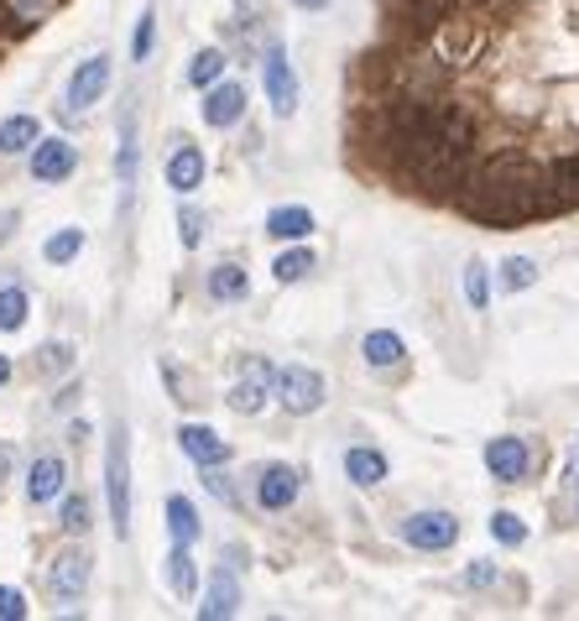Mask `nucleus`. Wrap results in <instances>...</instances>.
I'll return each mask as SVG.
<instances>
[{
	"label": "nucleus",
	"mask_w": 579,
	"mask_h": 621,
	"mask_svg": "<svg viewBox=\"0 0 579 621\" xmlns=\"http://www.w3.org/2000/svg\"><path fill=\"white\" fill-rule=\"evenodd\" d=\"M272 386H277V371H272V366H266V361H245V377L230 386V397H225V402L236 407L240 418H251V413L266 407V392H272Z\"/></svg>",
	"instance_id": "nucleus-5"
},
{
	"label": "nucleus",
	"mask_w": 579,
	"mask_h": 621,
	"mask_svg": "<svg viewBox=\"0 0 579 621\" xmlns=\"http://www.w3.org/2000/svg\"><path fill=\"white\" fill-rule=\"evenodd\" d=\"M178 444H183V455H188L194 465H204V470H209V465H225V460H230V444H225L215 428H204V423H183V428H178Z\"/></svg>",
	"instance_id": "nucleus-13"
},
{
	"label": "nucleus",
	"mask_w": 579,
	"mask_h": 621,
	"mask_svg": "<svg viewBox=\"0 0 579 621\" xmlns=\"http://www.w3.org/2000/svg\"><path fill=\"white\" fill-rule=\"evenodd\" d=\"M178 241H183V251H194V246L204 241V215L199 209H188V204L178 209Z\"/></svg>",
	"instance_id": "nucleus-33"
},
{
	"label": "nucleus",
	"mask_w": 579,
	"mask_h": 621,
	"mask_svg": "<svg viewBox=\"0 0 579 621\" xmlns=\"http://www.w3.org/2000/svg\"><path fill=\"white\" fill-rule=\"evenodd\" d=\"M58 11V0H6V17H11V26L17 32H32V26H42V21Z\"/></svg>",
	"instance_id": "nucleus-22"
},
{
	"label": "nucleus",
	"mask_w": 579,
	"mask_h": 621,
	"mask_svg": "<svg viewBox=\"0 0 579 621\" xmlns=\"http://www.w3.org/2000/svg\"><path fill=\"white\" fill-rule=\"evenodd\" d=\"M272 392H277V402L293 413V418H308V413H319L324 407V377L319 371H308V366H282Z\"/></svg>",
	"instance_id": "nucleus-2"
},
{
	"label": "nucleus",
	"mask_w": 579,
	"mask_h": 621,
	"mask_svg": "<svg viewBox=\"0 0 579 621\" xmlns=\"http://www.w3.org/2000/svg\"><path fill=\"white\" fill-rule=\"evenodd\" d=\"M152 42H157V11L146 6V11H141V21H136V37H131V58L146 63V58H152Z\"/></svg>",
	"instance_id": "nucleus-31"
},
{
	"label": "nucleus",
	"mask_w": 579,
	"mask_h": 621,
	"mask_svg": "<svg viewBox=\"0 0 579 621\" xmlns=\"http://www.w3.org/2000/svg\"><path fill=\"white\" fill-rule=\"evenodd\" d=\"M225 79V53L220 47H204V53H194V63H188V84L194 89H209V84Z\"/></svg>",
	"instance_id": "nucleus-25"
},
{
	"label": "nucleus",
	"mask_w": 579,
	"mask_h": 621,
	"mask_svg": "<svg viewBox=\"0 0 579 621\" xmlns=\"http://www.w3.org/2000/svg\"><path fill=\"white\" fill-rule=\"evenodd\" d=\"M240 611V585L230 569H215V580H209V590H204V606L199 617L204 621H220V617H236Z\"/></svg>",
	"instance_id": "nucleus-14"
},
{
	"label": "nucleus",
	"mask_w": 579,
	"mask_h": 621,
	"mask_svg": "<svg viewBox=\"0 0 579 621\" xmlns=\"http://www.w3.org/2000/svg\"><path fill=\"white\" fill-rule=\"evenodd\" d=\"M308 230H314V215L303 204H282L266 215V236H277V241H303Z\"/></svg>",
	"instance_id": "nucleus-17"
},
{
	"label": "nucleus",
	"mask_w": 579,
	"mask_h": 621,
	"mask_svg": "<svg viewBox=\"0 0 579 621\" xmlns=\"http://www.w3.org/2000/svg\"><path fill=\"white\" fill-rule=\"evenodd\" d=\"M79 251H84V230H58V236H47V246H42V257L53 261V266L74 261Z\"/></svg>",
	"instance_id": "nucleus-29"
},
{
	"label": "nucleus",
	"mask_w": 579,
	"mask_h": 621,
	"mask_svg": "<svg viewBox=\"0 0 579 621\" xmlns=\"http://www.w3.org/2000/svg\"><path fill=\"white\" fill-rule=\"evenodd\" d=\"M293 6H298V11H324L329 0H293Z\"/></svg>",
	"instance_id": "nucleus-40"
},
{
	"label": "nucleus",
	"mask_w": 579,
	"mask_h": 621,
	"mask_svg": "<svg viewBox=\"0 0 579 621\" xmlns=\"http://www.w3.org/2000/svg\"><path fill=\"white\" fill-rule=\"evenodd\" d=\"M465 303H470V308H485V303H491V266H485V261H470V266H465Z\"/></svg>",
	"instance_id": "nucleus-26"
},
{
	"label": "nucleus",
	"mask_w": 579,
	"mask_h": 621,
	"mask_svg": "<svg viewBox=\"0 0 579 621\" xmlns=\"http://www.w3.org/2000/svg\"><path fill=\"white\" fill-rule=\"evenodd\" d=\"M272 272H277V282H303L308 272H314V251H308V246H298V251H282V257L272 261Z\"/></svg>",
	"instance_id": "nucleus-28"
},
{
	"label": "nucleus",
	"mask_w": 579,
	"mask_h": 621,
	"mask_svg": "<svg viewBox=\"0 0 579 621\" xmlns=\"http://www.w3.org/2000/svg\"><path fill=\"white\" fill-rule=\"evenodd\" d=\"M167 585H173V596H194L199 590V564L188 554V543H173V554H167Z\"/></svg>",
	"instance_id": "nucleus-18"
},
{
	"label": "nucleus",
	"mask_w": 579,
	"mask_h": 621,
	"mask_svg": "<svg viewBox=\"0 0 579 621\" xmlns=\"http://www.w3.org/2000/svg\"><path fill=\"white\" fill-rule=\"evenodd\" d=\"M116 167H120L125 194H131V183H136V116H131V110L120 116V157H116Z\"/></svg>",
	"instance_id": "nucleus-24"
},
{
	"label": "nucleus",
	"mask_w": 579,
	"mask_h": 621,
	"mask_svg": "<svg viewBox=\"0 0 579 621\" xmlns=\"http://www.w3.org/2000/svg\"><path fill=\"white\" fill-rule=\"evenodd\" d=\"M6 476H11V449L0 444V481H6Z\"/></svg>",
	"instance_id": "nucleus-39"
},
{
	"label": "nucleus",
	"mask_w": 579,
	"mask_h": 621,
	"mask_svg": "<svg viewBox=\"0 0 579 621\" xmlns=\"http://www.w3.org/2000/svg\"><path fill=\"white\" fill-rule=\"evenodd\" d=\"M199 183H204V152H199V146H188V141H178V152L167 157V188L194 194Z\"/></svg>",
	"instance_id": "nucleus-15"
},
{
	"label": "nucleus",
	"mask_w": 579,
	"mask_h": 621,
	"mask_svg": "<svg viewBox=\"0 0 579 621\" xmlns=\"http://www.w3.org/2000/svg\"><path fill=\"white\" fill-rule=\"evenodd\" d=\"M491 538L506 543V548H517V543H527V527H522L517 512H496V518H491Z\"/></svg>",
	"instance_id": "nucleus-32"
},
{
	"label": "nucleus",
	"mask_w": 579,
	"mask_h": 621,
	"mask_svg": "<svg viewBox=\"0 0 579 621\" xmlns=\"http://www.w3.org/2000/svg\"><path fill=\"white\" fill-rule=\"evenodd\" d=\"M26 617V596L11 590V585H0V621H21Z\"/></svg>",
	"instance_id": "nucleus-36"
},
{
	"label": "nucleus",
	"mask_w": 579,
	"mask_h": 621,
	"mask_svg": "<svg viewBox=\"0 0 579 621\" xmlns=\"http://www.w3.org/2000/svg\"><path fill=\"white\" fill-rule=\"evenodd\" d=\"M245 116V84H209V95H204V121L225 131V126H236Z\"/></svg>",
	"instance_id": "nucleus-12"
},
{
	"label": "nucleus",
	"mask_w": 579,
	"mask_h": 621,
	"mask_svg": "<svg viewBox=\"0 0 579 621\" xmlns=\"http://www.w3.org/2000/svg\"><path fill=\"white\" fill-rule=\"evenodd\" d=\"M68 366H74V350H68V345H42L37 350V371H68Z\"/></svg>",
	"instance_id": "nucleus-34"
},
{
	"label": "nucleus",
	"mask_w": 579,
	"mask_h": 621,
	"mask_svg": "<svg viewBox=\"0 0 579 621\" xmlns=\"http://www.w3.org/2000/svg\"><path fill=\"white\" fill-rule=\"evenodd\" d=\"M527 465H533V449H527V439H512V434H501V439L485 444V470H491L496 481L517 486L522 476H527Z\"/></svg>",
	"instance_id": "nucleus-7"
},
{
	"label": "nucleus",
	"mask_w": 579,
	"mask_h": 621,
	"mask_svg": "<svg viewBox=\"0 0 579 621\" xmlns=\"http://www.w3.org/2000/svg\"><path fill=\"white\" fill-rule=\"evenodd\" d=\"M32 146H37V121L32 116H11V121L0 126V152L17 157V152H32Z\"/></svg>",
	"instance_id": "nucleus-23"
},
{
	"label": "nucleus",
	"mask_w": 579,
	"mask_h": 621,
	"mask_svg": "<svg viewBox=\"0 0 579 621\" xmlns=\"http://www.w3.org/2000/svg\"><path fill=\"white\" fill-rule=\"evenodd\" d=\"M245 293H251V277H245V266H236V261H220V266L209 272V298L240 303Z\"/></svg>",
	"instance_id": "nucleus-19"
},
{
	"label": "nucleus",
	"mask_w": 579,
	"mask_h": 621,
	"mask_svg": "<svg viewBox=\"0 0 579 621\" xmlns=\"http://www.w3.org/2000/svg\"><path fill=\"white\" fill-rule=\"evenodd\" d=\"M6 381H11V361H6V356H0V386H6Z\"/></svg>",
	"instance_id": "nucleus-41"
},
{
	"label": "nucleus",
	"mask_w": 579,
	"mask_h": 621,
	"mask_svg": "<svg viewBox=\"0 0 579 621\" xmlns=\"http://www.w3.org/2000/svg\"><path fill=\"white\" fill-rule=\"evenodd\" d=\"M402 538L423 548V554H439L449 543L460 538V518L455 512H413V518L402 522Z\"/></svg>",
	"instance_id": "nucleus-4"
},
{
	"label": "nucleus",
	"mask_w": 579,
	"mask_h": 621,
	"mask_svg": "<svg viewBox=\"0 0 579 621\" xmlns=\"http://www.w3.org/2000/svg\"><path fill=\"white\" fill-rule=\"evenodd\" d=\"M74 167H79V146H74V141L53 137V141H37V146H32V178L37 183H63Z\"/></svg>",
	"instance_id": "nucleus-8"
},
{
	"label": "nucleus",
	"mask_w": 579,
	"mask_h": 621,
	"mask_svg": "<svg viewBox=\"0 0 579 621\" xmlns=\"http://www.w3.org/2000/svg\"><path fill=\"white\" fill-rule=\"evenodd\" d=\"M303 481H298V470L293 465H266L256 476V501L266 506V512H287L293 501H298Z\"/></svg>",
	"instance_id": "nucleus-9"
},
{
	"label": "nucleus",
	"mask_w": 579,
	"mask_h": 621,
	"mask_svg": "<svg viewBox=\"0 0 579 621\" xmlns=\"http://www.w3.org/2000/svg\"><path fill=\"white\" fill-rule=\"evenodd\" d=\"M26 293L21 287H0V329H21L26 324Z\"/></svg>",
	"instance_id": "nucleus-30"
},
{
	"label": "nucleus",
	"mask_w": 579,
	"mask_h": 621,
	"mask_svg": "<svg viewBox=\"0 0 579 621\" xmlns=\"http://www.w3.org/2000/svg\"><path fill=\"white\" fill-rule=\"evenodd\" d=\"M491 580H496V564L491 559H476L470 564V575H465V585H476V590H485Z\"/></svg>",
	"instance_id": "nucleus-37"
},
{
	"label": "nucleus",
	"mask_w": 579,
	"mask_h": 621,
	"mask_svg": "<svg viewBox=\"0 0 579 621\" xmlns=\"http://www.w3.org/2000/svg\"><path fill=\"white\" fill-rule=\"evenodd\" d=\"M538 282V261L533 257H506L501 261V287L506 293H522V287H533Z\"/></svg>",
	"instance_id": "nucleus-27"
},
{
	"label": "nucleus",
	"mask_w": 579,
	"mask_h": 621,
	"mask_svg": "<svg viewBox=\"0 0 579 621\" xmlns=\"http://www.w3.org/2000/svg\"><path fill=\"white\" fill-rule=\"evenodd\" d=\"M63 486H68V465H63L58 455H42V460H32V470H26V501H32V506L58 501Z\"/></svg>",
	"instance_id": "nucleus-11"
},
{
	"label": "nucleus",
	"mask_w": 579,
	"mask_h": 621,
	"mask_svg": "<svg viewBox=\"0 0 579 621\" xmlns=\"http://www.w3.org/2000/svg\"><path fill=\"white\" fill-rule=\"evenodd\" d=\"M105 497H110V522L125 538L131 533V439H125V428H116L110 449H105Z\"/></svg>",
	"instance_id": "nucleus-1"
},
{
	"label": "nucleus",
	"mask_w": 579,
	"mask_h": 621,
	"mask_svg": "<svg viewBox=\"0 0 579 621\" xmlns=\"http://www.w3.org/2000/svg\"><path fill=\"white\" fill-rule=\"evenodd\" d=\"M47 585H53L58 601H79L84 590H89V554H79V548L58 554L53 569H47Z\"/></svg>",
	"instance_id": "nucleus-10"
},
{
	"label": "nucleus",
	"mask_w": 579,
	"mask_h": 621,
	"mask_svg": "<svg viewBox=\"0 0 579 621\" xmlns=\"http://www.w3.org/2000/svg\"><path fill=\"white\" fill-rule=\"evenodd\" d=\"M345 476H350L360 491H371V486L386 481V455H381V449H350V455H345Z\"/></svg>",
	"instance_id": "nucleus-16"
},
{
	"label": "nucleus",
	"mask_w": 579,
	"mask_h": 621,
	"mask_svg": "<svg viewBox=\"0 0 579 621\" xmlns=\"http://www.w3.org/2000/svg\"><path fill=\"white\" fill-rule=\"evenodd\" d=\"M360 356H365V366H376V371H386V366H397L407 350H402V340L392 335V329H376V335H365V345H360Z\"/></svg>",
	"instance_id": "nucleus-20"
},
{
	"label": "nucleus",
	"mask_w": 579,
	"mask_h": 621,
	"mask_svg": "<svg viewBox=\"0 0 579 621\" xmlns=\"http://www.w3.org/2000/svg\"><path fill=\"white\" fill-rule=\"evenodd\" d=\"M105 89H110V58L95 53V58H84L79 68H74V79H68V110L79 116L89 105H100Z\"/></svg>",
	"instance_id": "nucleus-6"
},
{
	"label": "nucleus",
	"mask_w": 579,
	"mask_h": 621,
	"mask_svg": "<svg viewBox=\"0 0 579 621\" xmlns=\"http://www.w3.org/2000/svg\"><path fill=\"white\" fill-rule=\"evenodd\" d=\"M63 527H68V533H84V527H89V501L84 497L63 501Z\"/></svg>",
	"instance_id": "nucleus-35"
},
{
	"label": "nucleus",
	"mask_w": 579,
	"mask_h": 621,
	"mask_svg": "<svg viewBox=\"0 0 579 621\" xmlns=\"http://www.w3.org/2000/svg\"><path fill=\"white\" fill-rule=\"evenodd\" d=\"M167 533H173V543L199 538V512H194L188 497H167Z\"/></svg>",
	"instance_id": "nucleus-21"
},
{
	"label": "nucleus",
	"mask_w": 579,
	"mask_h": 621,
	"mask_svg": "<svg viewBox=\"0 0 579 621\" xmlns=\"http://www.w3.org/2000/svg\"><path fill=\"white\" fill-rule=\"evenodd\" d=\"M204 481H209V491H215L220 501H236V486H230V476H220L215 465H209V476H204Z\"/></svg>",
	"instance_id": "nucleus-38"
},
{
	"label": "nucleus",
	"mask_w": 579,
	"mask_h": 621,
	"mask_svg": "<svg viewBox=\"0 0 579 621\" xmlns=\"http://www.w3.org/2000/svg\"><path fill=\"white\" fill-rule=\"evenodd\" d=\"M261 79H266V100H272V110L287 121V116L298 110V74H293V63H287V53H282L277 42H272L266 58H261Z\"/></svg>",
	"instance_id": "nucleus-3"
}]
</instances>
